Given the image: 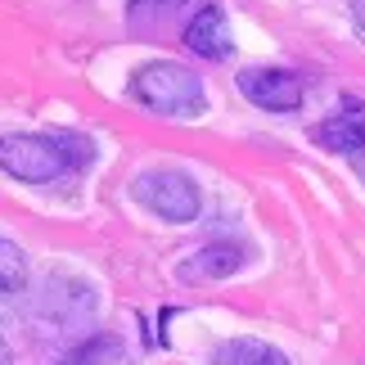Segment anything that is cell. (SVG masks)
<instances>
[{
  "label": "cell",
  "instance_id": "cell-4",
  "mask_svg": "<svg viewBox=\"0 0 365 365\" xmlns=\"http://www.w3.org/2000/svg\"><path fill=\"white\" fill-rule=\"evenodd\" d=\"M240 91L244 100H252L266 113H293L302 108V77L289 68H244L240 73Z\"/></svg>",
  "mask_w": 365,
  "mask_h": 365
},
{
  "label": "cell",
  "instance_id": "cell-14",
  "mask_svg": "<svg viewBox=\"0 0 365 365\" xmlns=\"http://www.w3.org/2000/svg\"><path fill=\"white\" fill-rule=\"evenodd\" d=\"M356 172H361V180H365V158H361V163H356Z\"/></svg>",
  "mask_w": 365,
  "mask_h": 365
},
{
  "label": "cell",
  "instance_id": "cell-7",
  "mask_svg": "<svg viewBox=\"0 0 365 365\" xmlns=\"http://www.w3.org/2000/svg\"><path fill=\"white\" fill-rule=\"evenodd\" d=\"M244 266V248L230 244V240H217V244H203L194 248L185 262L176 266L180 284H207V279H226Z\"/></svg>",
  "mask_w": 365,
  "mask_h": 365
},
{
  "label": "cell",
  "instance_id": "cell-1",
  "mask_svg": "<svg viewBox=\"0 0 365 365\" xmlns=\"http://www.w3.org/2000/svg\"><path fill=\"white\" fill-rule=\"evenodd\" d=\"M91 145L77 135H0V172L23 180V185H54L59 176H68L73 167L91 158Z\"/></svg>",
  "mask_w": 365,
  "mask_h": 365
},
{
  "label": "cell",
  "instance_id": "cell-10",
  "mask_svg": "<svg viewBox=\"0 0 365 365\" xmlns=\"http://www.w3.org/2000/svg\"><path fill=\"white\" fill-rule=\"evenodd\" d=\"M27 284V257L19 244L0 240V298H14V293H23Z\"/></svg>",
  "mask_w": 365,
  "mask_h": 365
},
{
  "label": "cell",
  "instance_id": "cell-6",
  "mask_svg": "<svg viewBox=\"0 0 365 365\" xmlns=\"http://www.w3.org/2000/svg\"><path fill=\"white\" fill-rule=\"evenodd\" d=\"M185 46L199 54V59H212V63H221V59H230V50H235V41H230V23H226V9L221 5H203L194 19L185 23Z\"/></svg>",
  "mask_w": 365,
  "mask_h": 365
},
{
  "label": "cell",
  "instance_id": "cell-2",
  "mask_svg": "<svg viewBox=\"0 0 365 365\" xmlns=\"http://www.w3.org/2000/svg\"><path fill=\"white\" fill-rule=\"evenodd\" d=\"M126 91H131L135 104H145L149 113H163V118H194L207 104L203 77L190 63H176V59H158V63L135 68Z\"/></svg>",
  "mask_w": 365,
  "mask_h": 365
},
{
  "label": "cell",
  "instance_id": "cell-9",
  "mask_svg": "<svg viewBox=\"0 0 365 365\" xmlns=\"http://www.w3.org/2000/svg\"><path fill=\"white\" fill-rule=\"evenodd\" d=\"M126 356V343L118 339V334H91L81 347H73L59 365H118Z\"/></svg>",
  "mask_w": 365,
  "mask_h": 365
},
{
  "label": "cell",
  "instance_id": "cell-8",
  "mask_svg": "<svg viewBox=\"0 0 365 365\" xmlns=\"http://www.w3.org/2000/svg\"><path fill=\"white\" fill-rule=\"evenodd\" d=\"M217 365H289V356L262 339H230V343H221Z\"/></svg>",
  "mask_w": 365,
  "mask_h": 365
},
{
  "label": "cell",
  "instance_id": "cell-13",
  "mask_svg": "<svg viewBox=\"0 0 365 365\" xmlns=\"http://www.w3.org/2000/svg\"><path fill=\"white\" fill-rule=\"evenodd\" d=\"M0 365H14V352H9V343L0 339Z\"/></svg>",
  "mask_w": 365,
  "mask_h": 365
},
{
  "label": "cell",
  "instance_id": "cell-12",
  "mask_svg": "<svg viewBox=\"0 0 365 365\" xmlns=\"http://www.w3.org/2000/svg\"><path fill=\"white\" fill-rule=\"evenodd\" d=\"M352 27L365 36V0H352Z\"/></svg>",
  "mask_w": 365,
  "mask_h": 365
},
{
  "label": "cell",
  "instance_id": "cell-11",
  "mask_svg": "<svg viewBox=\"0 0 365 365\" xmlns=\"http://www.w3.org/2000/svg\"><path fill=\"white\" fill-rule=\"evenodd\" d=\"M190 0H131L126 5V14H131V23H163L172 19V14H180Z\"/></svg>",
  "mask_w": 365,
  "mask_h": 365
},
{
  "label": "cell",
  "instance_id": "cell-5",
  "mask_svg": "<svg viewBox=\"0 0 365 365\" xmlns=\"http://www.w3.org/2000/svg\"><path fill=\"white\" fill-rule=\"evenodd\" d=\"M312 140L329 153H365V104L343 100V108L312 126Z\"/></svg>",
  "mask_w": 365,
  "mask_h": 365
},
{
  "label": "cell",
  "instance_id": "cell-3",
  "mask_svg": "<svg viewBox=\"0 0 365 365\" xmlns=\"http://www.w3.org/2000/svg\"><path fill=\"white\" fill-rule=\"evenodd\" d=\"M135 203H145L153 217H163V221H172V226H185V221L199 217V207H203V194L199 185H194V176L185 172H176V167H153V172H140L135 176Z\"/></svg>",
  "mask_w": 365,
  "mask_h": 365
}]
</instances>
